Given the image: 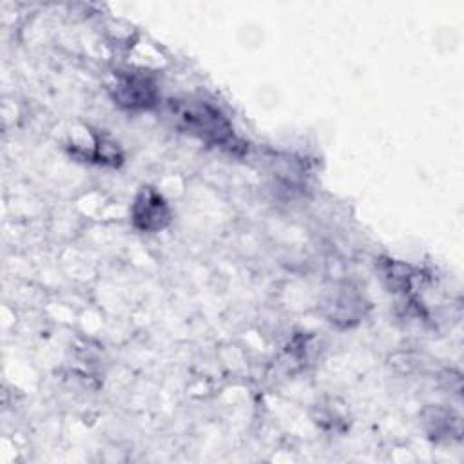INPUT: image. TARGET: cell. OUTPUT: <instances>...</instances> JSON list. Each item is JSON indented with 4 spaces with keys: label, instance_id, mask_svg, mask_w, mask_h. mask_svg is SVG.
I'll use <instances>...</instances> for the list:
<instances>
[{
    "label": "cell",
    "instance_id": "obj_1",
    "mask_svg": "<svg viewBox=\"0 0 464 464\" xmlns=\"http://www.w3.org/2000/svg\"><path fill=\"white\" fill-rule=\"evenodd\" d=\"M170 114L183 130L210 145H219L228 150L241 145L227 116L208 102L172 100Z\"/></svg>",
    "mask_w": 464,
    "mask_h": 464
},
{
    "label": "cell",
    "instance_id": "obj_2",
    "mask_svg": "<svg viewBox=\"0 0 464 464\" xmlns=\"http://www.w3.org/2000/svg\"><path fill=\"white\" fill-rule=\"evenodd\" d=\"M130 218L138 230L160 232L170 223V208L160 192L143 187L132 203Z\"/></svg>",
    "mask_w": 464,
    "mask_h": 464
},
{
    "label": "cell",
    "instance_id": "obj_3",
    "mask_svg": "<svg viewBox=\"0 0 464 464\" xmlns=\"http://www.w3.org/2000/svg\"><path fill=\"white\" fill-rule=\"evenodd\" d=\"M111 91L112 98L125 109H149L156 103L154 83L140 74H118Z\"/></svg>",
    "mask_w": 464,
    "mask_h": 464
},
{
    "label": "cell",
    "instance_id": "obj_4",
    "mask_svg": "<svg viewBox=\"0 0 464 464\" xmlns=\"http://www.w3.org/2000/svg\"><path fill=\"white\" fill-rule=\"evenodd\" d=\"M424 426L428 433L437 440L460 439V433H462L460 417L453 410H446L442 406L428 408L424 411Z\"/></svg>",
    "mask_w": 464,
    "mask_h": 464
},
{
    "label": "cell",
    "instance_id": "obj_5",
    "mask_svg": "<svg viewBox=\"0 0 464 464\" xmlns=\"http://www.w3.org/2000/svg\"><path fill=\"white\" fill-rule=\"evenodd\" d=\"M381 272H382V279L393 292L408 294L413 288L417 274L410 265H404V263H399L393 259H386L381 265Z\"/></svg>",
    "mask_w": 464,
    "mask_h": 464
},
{
    "label": "cell",
    "instance_id": "obj_6",
    "mask_svg": "<svg viewBox=\"0 0 464 464\" xmlns=\"http://www.w3.org/2000/svg\"><path fill=\"white\" fill-rule=\"evenodd\" d=\"M361 299L355 295H339L334 306V319L332 321H355L361 315Z\"/></svg>",
    "mask_w": 464,
    "mask_h": 464
},
{
    "label": "cell",
    "instance_id": "obj_7",
    "mask_svg": "<svg viewBox=\"0 0 464 464\" xmlns=\"http://www.w3.org/2000/svg\"><path fill=\"white\" fill-rule=\"evenodd\" d=\"M317 424H321L323 428H330L334 431L337 430H344V417L337 411L335 406H319V417H317Z\"/></svg>",
    "mask_w": 464,
    "mask_h": 464
}]
</instances>
